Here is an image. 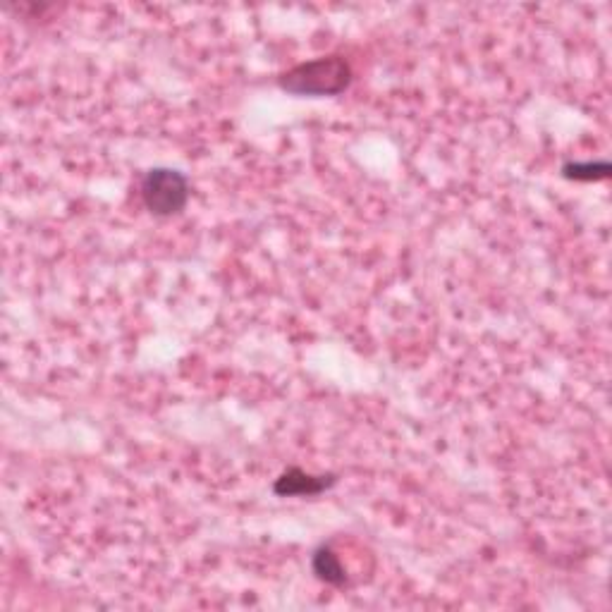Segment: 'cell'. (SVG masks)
<instances>
[{"mask_svg":"<svg viewBox=\"0 0 612 612\" xmlns=\"http://www.w3.org/2000/svg\"><path fill=\"white\" fill-rule=\"evenodd\" d=\"M352 67L340 55L316 58L287 70L280 87L295 96H338L350 87Z\"/></svg>","mask_w":612,"mask_h":612,"instance_id":"6da1fadb","label":"cell"},{"mask_svg":"<svg viewBox=\"0 0 612 612\" xmlns=\"http://www.w3.org/2000/svg\"><path fill=\"white\" fill-rule=\"evenodd\" d=\"M139 194H142L146 211L158 218H170L185 211L189 201V182L180 170L153 168L142 177Z\"/></svg>","mask_w":612,"mask_h":612,"instance_id":"7a4b0ae2","label":"cell"},{"mask_svg":"<svg viewBox=\"0 0 612 612\" xmlns=\"http://www.w3.org/2000/svg\"><path fill=\"white\" fill-rule=\"evenodd\" d=\"M335 476L333 474H323L314 476L306 474L302 469H287L278 481H275L273 491L275 495H283V498H292V495H318L323 491H328L330 486H335Z\"/></svg>","mask_w":612,"mask_h":612,"instance_id":"3957f363","label":"cell"},{"mask_svg":"<svg viewBox=\"0 0 612 612\" xmlns=\"http://www.w3.org/2000/svg\"><path fill=\"white\" fill-rule=\"evenodd\" d=\"M311 567H314L316 577L321 581H326V584L330 586H342L347 581L345 567H342L340 558L328 546L316 550L314 560H311Z\"/></svg>","mask_w":612,"mask_h":612,"instance_id":"277c9868","label":"cell"},{"mask_svg":"<svg viewBox=\"0 0 612 612\" xmlns=\"http://www.w3.org/2000/svg\"><path fill=\"white\" fill-rule=\"evenodd\" d=\"M562 175L567 177V180H577V182H596V180H605V177L610 175V165L605 161L598 163H569L562 168Z\"/></svg>","mask_w":612,"mask_h":612,"instance_id":"5b68a950","label":"cell"}]
</instances>
